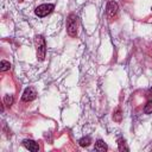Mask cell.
Listing matches in <instances>:
<instances>
[{
  "instance_id": "obj_1",
  "label": "cell",
  "mask_w": 152,
  "mask_h": 152,
  "mask_svg": "<svg viewBox=\"0 0 152 152\" xmlns=\"http://www.w3.org/2000/svg\"><path fill=\"white\" fill-rule=\"evenodd\" d=\"M34 46H36V51H37V59L44 61L45 55H46V43L42 34H37L34 37Z\"/></svg>"
},
{
  "instance_id": "obj_2",
  "label": "cell",
  "mask_w": 152,
  "mask_h": 152,
  "mask_svg": "<svg viewBox=\"0 0 152 152\" xmlns=\"http://www.w3.org/2000/svg\"><path fill=\"white\" fill-rule=\"evenodd\" d=\"M66 32L70 37L77 36V15L75 13H70L66 18Z\"/></svg>"
},
{
  "instance_id": "obj_3",
  "label": "cell",
  "mask_w": 152,
  "mask_h": 152,
  "mask_svg": "<svg viewBox=\"0 0 152 152\" xmlns=\"http://www.w3.org/2000/svg\"><path fill=\"white\" fill-rule=\"evenodd\" d=\"M53 8H55V6L52 4H42L34 10V13H36V15L43 18V17H46L48 14H50L53 11Z\"/></svg>"
},
{
  "instance_id": "obj_4",
  "label": "cell",
  "mask_w": 152,
  "mask_h": 152,
  "mask_svg": "<svg viewBox=\"0 0 152 152\" xmlns=\"http://www.w3.org/2000/svg\"><path fill=\"white\" fill-rule=\"evenodd\" d=\"M118 10H119V6L115 1H109L107 4V7H106V14H107V18L109 20L114 19L116 13H118Z\"/></svg>"
},
{
  "instance_id": "obj_5",
  "label": "cell",
  "mask_w": 152,
  "mask_h": 152,
  "mask_svg": "<svg viewBox=\"0 0 152 152\" xmlns=\"http://www.w3.org/2000/svg\"><path fill=\"white\" fill-rule=\"evenodd\" d=\"M37 97V91L33 87H28L24 90L23 95H21V100L24 102H30V101H33L34 99Z\"/></svg>"
},
{
  "instance_id": "obj_6",
  "label": "cell",
  "mask_w": 152,
  "mask_h": 152,
  "mask_svg": "<svg viewBox=\"0 0 152 152\" xmlns=\"http://www.w3.org/2000/svg\"><path fill=\"white\" fill-rule=\"evenodd\" d=\"M23 145H24V147L27 148L28 151H32V152H38V151H39V145H38L36 141L31 140V139H25V140H23Z\"/></svg>"
},
{
  "instance_id": "obj_7",
  "label": "cell",
  "mask_w": 152,
  "mask_h": 152,
  "mask_svg": "<svg viewBox=\"0 0 152 152\" xmlns=\"http://www.w3.org/2000/svg\"><path fill=\"white\" fill-rule=\"evenodd\" d=\"M95 150L96 151H99V152H104V151H107L108 150V146H107V144L103 141V140H97L96 142H95Z\"/></svg>"
},
{
  "instance_id": "obj_8",
  "label": "cell",
  "mask_w": 152,
  "mask_h": 152,
  "mask_svg": "<svg viewBox=\"0 0 152 152\" xmlns=\"http://www.w3.org/2000/svg\"><path fill=\"white\" fill-rule=\"evenodd\" d=\"M118 147H119V151L120 152H124V151H129V148H128V146H127V144H126V140L125 139H122V138H119L118 139Z\"/></svg>"
},
{
  "instance_id": "obj_9",
  "label": "cell",
  "mask_w": 152,
  "mask_h": 152,
  "mask_svg": "<svg viewBox=\"0 0 152 152\" xmlns=\"http://www.w3.org/2000/svg\"><path fill=\"white\" fill-rule=\"evenodd\" d=\"M121 119H122L121 109L118 107V108H115V110L113 112V120H114V121H116V122H120V121H121Z\"/></svg>"
},
{
  "instance_id": "obj_10",
  "label": "cell",
  "mask_w": 152,
  "mask_h": 152,
  "mask_svg": "<svg viewBox=\"0 0 152 152\" xmlns=\"http://www.w3.org/2000/svg\"><path fill=\"white\" fill-rule=\"evenodd\" d=\"M90 142H91V138H90V137H83V138H81V139L78 140V144H80V146H82V147L89 146Z\"/></svg>"
},
{
  "instance_id": "obj_11",
  "label": "cell",
  "mask_w": 152,
  "mask_h": 152,
  "mask_svg": "<svg viewBox=\"0 0 152 152\" xmlns=\"http://www.w3.org/2000/svg\"><path fill=\"white\" fill-rule=\"evenodd\" d=\"M13 101H14L13 95H11V94L5 95V97H4V104H6L7 107H11L13 104Z\"/></svg>"
},
{
  "instance_id": "obj_12",
  "label": "cell",
  "mask_w": 152,
  "mask_h": 152,
  "mask_svg": "<svg viewBox=\"0 0 152 152\" xmlns=\"http://www.w3.org/2000/svg\"><path fill=\"white\" fill-rule=\"evenodd\" d=\"M10 68H11V63L10 62H7V61H5V59H2L1 62H0V71H7V70H10Z\"/></svg>"
},
{
  "instance_id": "obj_13",
  "label": "cell",
  "mask_w": 152,
  "mask_h": 152,
  "mask_svg": "<svg viewBox=\"0 0 152 152\" xmlns=\"http://www.w3.org/2000/svg\"><path fill=\"white\" fill-rule=\"evenodd\" d=\"M144 113L145 114H151L152 113V100H148L147 103L144 107Z\"/></svg>"
},
{
  "instance_id": "obj_14",
  "label": "cell",
  "mask_w": 152,
  "mask_h": 152,
  "mask_svg": "<svg viewBox=\"0 0 152 152\" xmlns=\"http://www.w3.org/2000/svg\"><path fill=\"white\" fill-rule=\"evenodd\" d=\"M147 99L148 100H152V87L148 89V91H147Z\"/></svg>"
},
{
  "instance_id": "obj_15",
  "label": "cell",
  "mask_w": 152,
  "mask_h": 152,
  "mask_svg": "<svg viewBox=\"0 0 152 152\" xmlns=\"http://www.w3.org/2000/svg\"><path fill=\"white\" fill-rule=\"evenodd\" d=\"M151 10H152V8H151Z\"/></svg>"
}]
</instances>
